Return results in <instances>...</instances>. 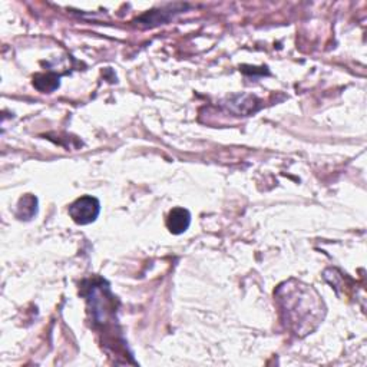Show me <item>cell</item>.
<instances>
[{
    "label": "cell",
    "mask_w": 367,
    "mask_h": 367,
    "mask_svg": "<svg viewBox=\"0 0 367 367\" xmlns=\"http://www.w3.org/2000/svg\"><path fill=\"white\" fill-rule=\"evenodd\" d=\"M276 296L286 314V323L297 336H307L323 322L326 313L323 300L311 287L289 281L279 287Z\"/></svg>",
    "instance_id": "cell-1"
},
{
    "label": "cell",
    "mask_w": 367,
    "mask_h": 367,
    "mask_svg": "<svg viewBox=\"0 0 367 367\" xmlns=\"http://www.w3.org/2000/svg\"><path fill=\"white\" fill-rule=\"evenodd\" d=\"M100 213V204L98 198L91 195H83L74 201L69 206V216L71 219L79 224L86 226L93 223Z\"/></svg>",
    "instance_id": "cell-2"
},
{
    "label": "cell",
    "mask_w": 367,
    "mask_h": 367,
    "mask_svg": "<svg viewBox=\"0 0 367 367\" xmlns=\"http://www.w3.org/2000/svg\"><path fill=\"white\" fill-rule=\"evenodd\" d=\"M191 224V214L188 209L177 206L174 209H171L168 219H167V228L170 230V233L180 235L184 234Z\"/></svg>",
    "instance_id": "cell-3"
},
{
    "label": "cell",
    "mask_w": 367,
    "mask_h": 367,
    "mask_svg": "<svg viewBox=\"0 0 367 367\" xmlns=\"http://www.w3.org/2000/svg\"><path fill=\"white\" fill-rule=\"evenodd\" d=\"M37 214V198L32 194H26L19 199L18 204V219L32 220Z\"/></svg>",
    "instance_id": "cell-4"
}]
</instances>
